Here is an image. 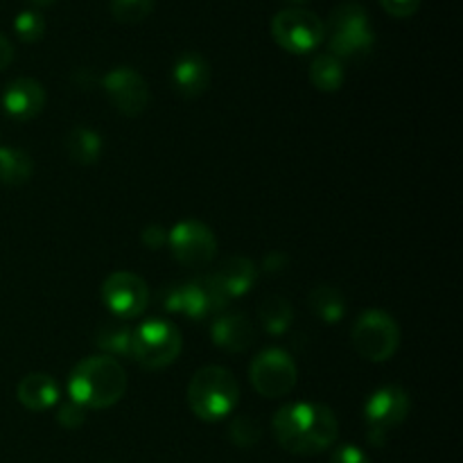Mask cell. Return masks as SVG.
<instances>
[{
    "instance_id": "obj_7",
    "label": "cell",
    "mask_w": 463,
    "mask_h": 463,
    "mask_svg": "<svg viewBox=\"0 0 463 463\" xmlns=\"http://www.w3.org/2000/svg\"><path fill=\"white\" fill-rule=\"evenodd\" d=\"M353 346L364 360L387 362L401 344V330L393 317L383 310H366L353 326Z\"/></svg>"
},
{
    "instance_id": "obj_4",
    "label": "cell",
    "mask_w": 463,
    "mask_h": 463,
    "mask_svg": "<svg viewBox=\"0 0 463 463\" xmlns=\"http://www.w3.org/2000/svg\"><path fill=\"white\" fill-rule=\"evenodd\" d=\"M238 401V380L231 371L222 369V366H203L190 380L188 402L197 419L217 423L235 410Z\"/></svg>"
},
{
    "instance_id": "obj_19",
    "label": "cell",
    "mask_w": 463,
    "mask_h": 463,
    "mask_svg": "<svg viewBox=\"0 0 463 463\" xmlns=\"http://www.w3.org/2000/svg\"><path fill=\"white\" fill-rule=\"evenodd\" d=\"M307 306H310L312 315L324 321V324H337L346 315L344 294L333 285H317L310 297H307Z\"/></svg>"
},
{
    "instance_id": "obj_22",
    "label": "cell",
    "mask_w": 463,
    "mask_h": 463,
    "mask_svg": "<svg viewBox=\"0 0 463 463\" xmlns=\"http://www.w3.org/2000/svg\"><path fill=\"white\" fill-rule=\"evenodd\" d=\"M34 163L23 149L0 147V184L23 185L32 179Z\"/></svg>"
},
{
    "instance_id": "obj_20",
    "label": "cell",
    "mask_w": 463,
    "mask_h": 463,
    "mask_svg": "<svg viewBox=\"0 0 463 463\" xmlns=\"http://www.w3.org/2000/svg\"><path fill=\"white\" fill-rule=\"evenodd\" d=\"M66 152L77 165H93L102 154V138L89 127H75L66 136Z\"/></svg>"
},
{
    "instance_id": "obj_29",
    "label": "cell",
    "mask_w": 463,
    "mask_h": 463,
    "mask_svg": "<svg viewBox=\"0 0 463 463\" xmlns=\"http://www.w3.org/2000/svg\"><path fill=\"white\" fill-rule=\"evenodd\" d=\"M57 420L61 428L66 430H77L80 425H84L86 420V410L81 405H77V402H68V405H63L61 410H59L57 414Z\"/></svg>"
},
{
    "instance_id": "obj_28",
    "label": "cell",
    "mask_w": 463,
    "mask_h": 463,
    "mask_svg": "<svg viewBox=\"0 0 463 463\" xmlns=\"http://www.w3.org/2000/svg\"><path fill=\"white\" fill-rule=\"evenodd\" d=\"M423 0H380V7L393 18H410L420 9Z\"/></svg>"
},
{
    "instance_id": "obj_23",
    "label": "cell",
    "mask_w": 463,
    "mask_h": 463,
    "mask_svg": "<svg viewBox=\"0 0 463 463\" xmlns=\"http://www.w3.org/2000/svg\"><path fill=\"white\" fill-rule=\"evenodd\" d=\"M258 315H260L262 326H265V330L269 335H283L294 319L292 303L283 297H267L260 303Z\"/></svg>"
},
{
    "instance_id": "obj_27",
    "label": "cell",
    "mask_w": 463,
    "mask_h": 463,
    "mask_svg": "<svg viewBox=\"0 0 463 463\" xmlns=\"http://www.w3.org/2000/svg\"><path fill=\"white\" fill-rule=\"evenodd\" d=\"M260 425L251 416H235L229 425L231 441L238 448H253L260 441Z\"/></svg>"
},
{
    "instance_id": "obj_18",
    "label": "cell",
    "mask_w": 463,
    "mask_h": 463,
    "mask_svg": "<svg viewBox=\"0 0 463 463\" xmlns=\"http://www.w3.org/2000/svg\"><path fill=\"white\" fill-rule=\"evenodd\" d=\"M18 402L30 411H45L59 401V387L52 375L30 373L18 383Z\"/></svg>"
},
{
    "instance_id": "obj_25",
    "label": "cell",
    "mask_w": 463,
    "mask_h": 463,
    "mask_svg": "<svg viewBox=\"0 0 463 463\" xmlns=\"http://www.w3.org/2000/svg\"><path fill=\"white\" fill-rule=\"evenodd\" d=\"M156 7V0H111V14L118 23H143Z\"/></svg>"
},
{
    "instance_id": "obj_17",
    "label": "cell",
    "mask_w": 463,
    "mask_h": 463,
    "mask_svg": "<svg viewBox=\"0 0 463 463\" xmlns=\"http://www.w3.org/2000/svg\"><path fill=\"white\" fill-rule=\"evenodd\" d=\"M211 337L222 351L244 353L256 342V328L249 321V317L240 315V312H231V315H222L220 319H215L211 328Z\"/></svg>"
},
{
    "instance_id": "obj_34",
    "label": "cell",
    "mask_w": 463,
    "mask_h": 463,
    "mask_svg": "<svg viewBox=\"0 0 463 463\" xmlns=\"http://www.w3.org/2000/svg\"><path fill=\"white\" fill-rule=\"evenodd\" d=\"M32 5H36V7H45V5H52L54 0H30Z\"/></svg>"
},
{
    "instance_id": "obj_13",
    "label": "cell",
    "mask_w": 463,
    "mask_h": 463,
    "mask_svg": "<svg viewBox=\"0 0 463 463\" xmlns=\"http://www.w3.org/2000/svg\"><path fill=\"white\" fill-rule=\"evenodd\" d=\"M104 93L122 116H140L149 107V86L134 68L120 66L107 72L102 80Z\"/></svg>"
},
{
    "instance_id": "obj_26",
    "label": "cell",
    "mask_w": 463,
    "mask_h": 463,
    "mask_svg": "<svg viewBox=\"0 0 463 463\" xmlns=\"http://www.w3.org/2000/svg\"><path fill=\"white\" fill-rule=\"evenodd\" d=\"M14 30H16V36L23 43H36V41L43 39L45 34L43 14L36 12V9H25V12L18 14L16 21H14Z\"/></svg>"
},
{
    "instance_id": "obj_14",
    "label": "cell",
    "mask_w": 463,
    "mask_h": 463,
    "mask_svg": "<svg viewBox=\"0 0 463 463\" xmlns=\"http://www.w3.org/2000/svg\"><path fill=\"white\" fill-rule=\"evenodd\" d=\"M0 102H3V111L7 113V118L25 122L43 111L45 90L32 77H18V80L9 81Z\"/></svg>"
},
{
    "instance_id": "obj_6",
    "label": "cell",
    "mask_w": 463,
    "mask_h": 463,
    "mask_svg": "<svg viewBox=\"0 0 463 463\" xmlns=\"http://www.w3.org/2000/svg\"><path fill=\"white\" fill-rule=\"evenodd\" d=\"M271 36L288 52L307 54L324 43L326 25L310 9L288 7L271 18Z\"/></svg>"
},
{
    "instance_id": "obj_8",
    "label": "cell",
    "mask_w": 463,
    "mask_h": 463,
    "mask_svg": "<svg viewBox=\"0 0 463 463\" xmlns=\"http://www.w3.org/2000/svg\"><path fill=\"white\" fill-rule=\"evenodd\" d=\"M410 414V396L402 387L387 384L371 393L364 405V420L369 430V441L373 446H384L389 432L402 425V420Z\"/></svg>"
},
{
    "instance_id": "obj_3",
    "label": "cell",
    "mask_w": 463,
    "mask_h": 463,
    "mask_svg": "<svg viewBox=\"0 0 463 463\" xmlns=\"http://www.w3.org/2000/svg\"><path fill=\"white\" fill-rule=\"evenodd\" d=\"M326 25L328 50L339 61H357L369 57L375 45V32L369 14L357 3H342L330 12Z\"/></svg>"
},
{
    "instance_id": "obj_15",
    "label": "cell",
    "mask_w": 463,
    "mask_h": 463,
    "mask_svg": "<svg viewBox=\"0 0 463 463\" xmlns=\"http://www.w3.org/2000/svg\"><path fill=\"white\" fill-rule=\"evenodd\" d=\"M172 84L184 98H199L211 86V66L199 52H184L172 66Z\"/></svg>"
},
{
    "instance_id": "obj_31",
    "label": "cell",
    "mask_w": 463,
    "mask_h": 463,
    "mask_svg": "<svg viewBox=\"0 0 463 463\" xmlns=\"http://www.w3.org/2000/svg\"><path fill=\"white\" fill-rule=\"evenodd\" d=\"M140 238H143V244L147 249H161L167 244V231L158 224H149Z\"/></svg>"
},
{
    "instance_id": "obj_10",
    "label": "cell",
    "mask_w": 463,
    "mask_h": 463,
    "mask_svg": "<svg viewBox=\"0 0 463 463\" xmlns=\"http://www.w3.org/2000/svg\"><path fill=\"white\" fill-rule=\"evenodd\" d=\"M298 369L292 355L280 348L262 351L251 362V384L260 396L283 398L297 387Z\"/></svg>"
},
{
    "instance_id": "obj_2",
    "label": "cell",
    "mask_w": 463,
    "mask_h": 463,
    "mask_svg": "<svg viewBox=\"0 0 463 463\" xmlns=\"http://www.w3.org/2000/svg\"><path fill=\"white\" fill-rule=\"evenodd\" d=\"M127 392V373L111 355H93L81 360L68 378L71 401L84 410H107Z\"/></svg>"
},
{
    "instance_id": "obj_30",
    "label": "cell",
    "mask_w": 463,
    "mask_h": 463,
    "mask_svg": "<svg viewBox=\"0 0 463 463\" xmlns=\"http://www.w3.org/2000/svg\"><path fill=\"white\" fill-rule=\"evenodd\" d=\"M330 463H371L369 457L355 446H339L330 457Z\"/></svg>"
},
{
    "instance_id": "obj_11",
    "label": "cell",
    "mask_w": 463,
    "mask_h": 463,
    "mask_svg": "<svg viewBox=\"0 0 463 463\" xmlns=\"http://www.w3.org/2000/svg\"><path fill=\"white\" fill-rule=\"evenodd\" d=\"M167 244H170L176 262H181L184 267H193V269L206 267L217 253L215 233L197 220L179 222L167 233Z\"/></svg>"
},
{
    "instance_id": "obj_12",
    "label": "cell",
    "mask_w": 463,
    "mask_h": 463,
    "mask_svg": "<svg viewBox=\"0 0 463 463\" xmlns=\"http://www.w3.org/2000/svg\"><path fill=\"white\" fill-rule=\"evenodd\" d=\"M102 301L120 321L136 319L149 306V288L131 271H116L102 283Z\"/></svg>"
},
{
    "instance_id": "obj_5",
    "label": "cell",
    "mask_w": 463,
    "mask_h": 463,
    "mask_svg": "<svg viewBox=\"0 0 463 463\" xmlns=\"http://www.w3.org/2000/svg\"><path fill=\"white\" fill-rule=\"evenodd\" d=\"M181 346L179 328L170 321L149 319L131 330V357L147 371L165 369L176 362Z\"/></svg>"
},
{
    "instance_id": "obj_21",
    "label": "cell",
    "mask_w": 463,
    "mask_h": 463,
    "mask_svg": "<svg viewBox=\"0 0 463 463\" xmlns=\"http://www.w3.org/2000/svg\"><path fill=\"white\" fill-rule=\"evenodd\" d=\"M344 61H339L337 57H333L330 52L317 54L310 63V81L315 89L324 90V93H335L344 86Z\"/></svg>"
},
{
    "instance_id": "obj_9",
    "label": "cell",
    "mask_w": 463,
    "mask_h": 463,
    "mask_svg": "<svg viewBox=\"0 0 463 463\" xmlns=\"http://www.w3.org/2000/svg\"><path fill=\"white\" fill-rule=\"evenodd\" d=\"M224 303L226 298L215 288L211 276L175 285V288L167 289L165 298H163V307L167 312H179L190 319H206V317L220 312Z\"/></svg>"
},
{
    "instance_id": "obj_32",
    "label": "cell",
    "mask_w": 463,
    "mask_h": 463,
    "mask_svg": "<svg viewBox=\"0 0 463 463\" xmlns=\"http://www.w3.org/2000/svg\"><path fill=\"white\" fill-rule=\"evenodd\" d=\"M289 265V258L280 251H271L269 256L265 258V271L267 274H279V271H285Z\"/></svg>"
},
{
    "instance_id": "obj_1",
    "label": "cell",
    "mask_w": 463,
    "mask_h": 463,
    "mask_svg": "<svg viewBox=\"0 0 463 463\" xmlns=\"http://www.w3.org/2000/svg\"><path fill=\"white\" fill-rule=\"evenodd\" d=\"M271 430L280 448L292 455H319L337 441L339 423L330 407L319 402H292L276 411Z\"/></svg>"
},
{
    "instance_id": "obj_33",
    "label": "cell",
    "mask_w": 463,
    "mask_h": 463,
    "mask_svg": "<svg viewBox=\"0 0 463 463\" xmlns=\"http://www.w3.org/2000/svg\"><path fill=\"white\" fill-rule=\"evenodd\" d=\"M14 59V45L9 43L7 36L0 34V71H5V68L12 63Z\"/></svg>"
},
{
    "instance_id": "obj_16",
    "label": "cell",
    "mask_w": 463,
    "mask_h": 463,
    "mask_svg": "<svg viewBox=\"0 0 463 463\" xmlns=\"http://www.w3.org/2000/svg\"><path fill=\"white\" fill-rule=\"evenodd\" d=\"M211 279L215 288L220 289L222 297L229 301V298L242 297V294H247L256 285L258 267L249 258L233 256L222 262V267L215 274H211Z\"/></svg>"
},
{
    "instance_id": "obj_24",
    "label": "cell",
    "mask_w": 463,
    "mask_h": 463,
    "mask_svg": "<svg viewBox=\"0 0 463 463\" xmlns=\"http://www.w3.org/2000/svg\"><path fill=\"white\" fill-rule=\"evenodd\" d=\"M98 346L104 348L109 355H131V330L118 321H107L98 330Z\"/></svg>"
},
{
    "instance_id": "obj_35",
    "label": "cell",
    "mask_w": 463,
    "mask_h": 463,
    "mask_svg": "<svg viewBox=\"0 0 463 463\" xmlns=\"http://www.w3.org/2000/svg\"><path fill=\"white\" fill-rule=\"evenodd\" d=\"M283 3L292 5V7H301V5H306V3H307V0H283Z\"/></svg>"
}]
</instances>
